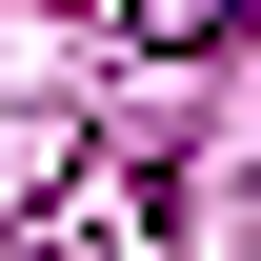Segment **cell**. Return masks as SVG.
I'll return each instance as SVG.
<instances>
[{
	"label": "cell",
	"mask_w": 261,
	"mask_h": 261,
	"mask_svg": "<svg viewBox=\"0 0 261 261\" xmlns=\"http://www.w3.org/2000/svg\"><path fill=\"white\" fill-rule=\"evenodd\" d=\"M100 20H121V40H221L241 0H100Z\"/></svg>",
	"instance_id": "obj_1"
}]
</instances>
